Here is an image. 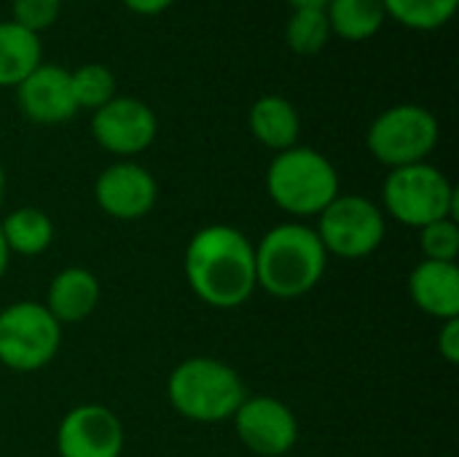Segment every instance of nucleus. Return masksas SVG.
<instances>
[{"instance_id":"obj_3","label":"nucleus","mask_w":459,"mask_h":457,"mask_svg":"<svg viewBox=\"0 0 459 457\" xmlns=\"http://www.w3.org/2000/svg\"><path fill=\"white\" fill-rule=\"evenodd\" d=\"M247 396L237 369L210 356L180 361L167 380L169 407L191 423H226Z\"/></svg>"},{"instance_id":"obj_1","label":"nucleus","mask_w":459,"mask_h":457,"mask_svg":"<svg viewBox=\"0 0 459 457\" xmlns=\"http://www.w3.org/2000/svg\"><path fill=\"white\" fill-rule=\"evenodd\" d=\"M183 272L196 299L215 310L242 307L255 286V245L234 226H202L186 245Z\"/></svg>"},{"instance_id":"obj_22","label":"nucleus","mask_w":459,"mask_h":457,"mask_svg":"<svg viewBox=\"0 0 459 457\" xmlns=\"http://www.w3.org/2000/svg\"><path fill=\"white\" fill-rule=\"evenodd\" d=\"M70 86H73V97H75L78 110L81 108L97 110L116 97V73L108 65L89 62V65H81L78 70L70 73Z\"/></svg>"},{"instance_id":"obj_14","label":"nucleus","mask_w":459,"mask_h":457,"mask_svg":"<svg viewBox=\"0 0 459 457\" xmlns=\"http://www.w3.org/2000/svg\"><path fill=\"white\" fill-rule=\"evenodd\" d=\"M409 296L417 310L436 321L459 318V267L420 261L409 275Z\"/></svg>"},{"instance_id":"obj_7","label":"nucleus","mask_w":459,"mask_h":457,"mask_svg":"<svg viewBox=\"0 0 459 457\" xmlns=\"http://www.w3.org/2000/svg\"><path fill=\"white\" fill-rule=\"evenodd\" d=\"M438 137H441V127L433 110L414 102H401L382 110L371 121L366 145L377 162L395 170V167L428 162V156L438 145Z\"/></svg>"},{"instance_id":"obj_15","label":"nucleus","mask_w":459,"mask_h":457,"mask_svg":"<svg viewBox=\"0 0 459 457\" xmlns=\"http://www.w3.org/2000/svg\"><path fill=\"white\" fill-rule=\"evenodd\" d=\"M43 304L59 326L81 323L100 304V280L86 267H65L48 283Z\"/></svg>"},{"instance_id":"obj_8","label":"nucleus","mask_w":459,"mask_h":457,"mask_svg":"<svg viewBox=\"0 0 459 457\" xmlns=\"http://www.w3.org/2000/svg\"><path fill=\"white\" fill-rule=\"evenodd\" d=\"M328 256L358 261L379 250L387 234V221L379 205L363 194H339L315 226Z\"/></svg>"},{"instance_id":"obj_26","label":"nucleus","mask_w":459,"mask_h":457,"mask_svg":"<svg viewBox=\"0 0 459 457\" xmlns=\"http://www.w3.org/2000/svg\"><path fill=\"white\" fill-rule=\"evenodd\" d=\"M132 13H137V16H159V13H164L175 0H121Z\"/></svg>"},{"instance_id":"obj_17","label":"nucleus","mask_w":459,"mask_h":457,"mask_svg":"<svg viewBox=\"0 0 459 457\" xmlns=\"http://www.w3.org/2000/svg\"><path fill=\"white\" fill-rule=\"evenodd\" d=\"M38 65H43L40 35L16 22H0V89H16Z\"/></svg>"},{"instance_id":"obj_27","label":"nucleus","mask_w":459,"mask_h":457,"mask_svg":"<svg viewBox=\"0 0 459 457\" xmlns=\"http://www.w3.org/2000/svg\"><path fill=\"white\" fill-rule=\"evenodd\" d=\"M293 8H325L331 0H288Z\"/></svg>"},{"instance_id":"obj_20","label":"nucleus","mask_w":459,"mask_h":457,"mask_svg":"<svg viewBox=\"0 0 459 457\" xmlns=\"http://www.w3.org/2000/svg\"><path fill=\"white\" fill-rule=\"evenodd\" d=\"M331 40V24L325 8H293L285 24V43L301 57H315Z\"/></svg>"},{"instance_id":"obj_12","label":"nucleus","mask_w":459,"mask_h":457,"mask_svg":"<svg viewBox=\"0 0 459 457\" xmlns=\"http://www.w3.org/2000/svg\"><path fill=\"white\" fill-rule=\"evenodd\" d=\"M59 457H121L124 426L102 404L73 407L56 428Z\"/></svg>"},{"instance_id":"obj_6","label":"nucleus","mask_w":459,"mask_h":457,"mask_svg":"<svg viewBox=\"0 0 459 457\" xmlns=\"http://www.w3.org/2000/svg\"><path fill=\"white\" fill-rule=\"evenodd\" d=\"M62 345V326L43 302H13L0 310V364L16 374L46 369Z\"/></svg>"},{"instance_id":"obj_19","label":"nucleus","mask_w":459,"mask_h":457,"mask_svg":"<svg viewBox=\"0 0 459 457\" xmlns=\"http://www.w3.org/2000/svg\"><path fill=\"white\" fill-rule=\"evenodd\" d=\"M325 13L331 32L352 43L374 38L387 19L385 0H331Z\"/></svg>"},{"instance_id":"obj_25","label":"nucleus","mask_w":459,"mask_h":457,"mask_svg":"<svg viewBox=\"0 0 459 457\" xmlns=\"http://www.w3.org/2000/svg\"><path fill=\"white\" fill-rule=\"evenodd\" d=\"M438 353L441 358L449 364V366H457L459 364V318L452 321H441V329H438Z\"/></svg>"},{"instance_id":"obj_16","label":"nucleus","mask_w":459,"mask_h":457,"mask_svg":"<svg viewBox=\"0 0 459 457\" xmlns=\"http://www.w3.org/2000/svg\"><path fill=\"white\" fill-rule=\"evenodd\" d=\"M253 137L272 148V151H288L299 143L301 135V119L296 105L282 94H264L253 102L247 116Z\"/></svg>"},{"instance_id":"obj_29","label":"nucleus","mask_w":459,"mask_h":457,"mask_svg":"<svg viewBox=\"0 0 459 457\" xmlns=\"http://www.w3.org/2000/svg\"><path fill=\"white\" fill-rule=\"evenodd\" d=\"M5 194H8V175H5V170H3V164H0V207H3V202H5Z\"/></svg>"},{"instance_id":"obj_18","label":"nucleus","mask_w":459,"mask_h":457,"mask_svg":"<svg viewBox=\"0 0 459 457\" xmlns=\"http://www.w3.org/2000/svg\"><path fill=\"white\" fill-rule=\"evenodd\" d=\"M0 234L8 253L40 256L54 240V224L40 207H16L0 221Z\"/></svg>"},{"instance_id":"obj_2","label":"nucleus","mask_w":459,"mask_h":457,"mask_svg":"<svg viewBox=\"0 0 459 457\" xmlns=\"http://www.w3.org/2000/svg\"><path fill=\"white\" fill-rule=\"evenodd\" d=\"M328 253L315 232L301 221L269 229L255 245V286L274 299L307 296L323 280Z\"/></svg>"},{"instance_id":"obj_4","label":"nucleus","mask_w":459,"mask_h":457,"mask_svg":"<svg viewBox=\"0 0 459 457\" xmlns=\"http://www.w3.org/2000/svg\"><path fill=\"white\" fill-rule=\"evenodd\" d=\"M266 191L272 202L293 218L320 215L342 194L339 172L331 159L307 145L274 154L266 167Z\"/></svg>"},{"instance_id":"obj_21","label":"nucleus","mask_w":459,"mask_h":457,"mask_svg":"<svg viewBox=\"0 0 459 457\" xmlns=\"http://www.w3.org/2000/svg\"><path fill=\"white\" fill-rule=\"evenodd\" d=\"M459 0H385L387 16L409 30H438L457 13Z\"/></svg>"},{"instance_id":"obj_5","label":"nucleus","mask_w":459,"mask_h":457,"mask_svg":"<svg viewBox=\"0 0 459 457\" xmlns=\"http://www.w3.org/2000/svg\"><path fill=\"white\" fill-rule=\"evenodd\" d=\"M382 202L398 224L411 229H422L441 218L457 221V189L428 162L390 170L382 183Z\"/></svg>"},{"instance_id":"obj_9","label":"nucleus","mask_w":459,"mask_h":457,"mask_svg":"<svg viewBox=\"0 0 459 457\" xmlns=\"http://www.w3.org/2000/svg\"><path fill=\"white\" fill-rule=\"evenodd\" d=\"M91 135L108 154L129 159L153 145L159 135V119L148 102L116 94L110 102L94 110Z\"/></svg>"},{"instance_id":"obj_28","label":"nucleus","mask_w":459,"mask_h":457,"mask_svg":"<svg viewBox=\"0 0 459 457\" xmlns=\"http://www.w3.org/2000/svg\"><path fill=\"white\" fill-rule=\"evenodd\" d=\"M8 261H11V253H8L5 240H3V234H0V280H3V275L8 272Z\"/></svg>"},{"instance_id":"obj_24","label":"nucleus","mask_w":459,"mask_h":457,"mask_svg":"<svg viewBox=\"0 0 459 457\" xmlns=\"http://www.w3.org/2000/svg\"><path fill=\"white\" fill-rule=\"evenodd\" d=\"M62 11V0H11V22L22 24L30 32L48 30Z\"/></svg>"},{"instance_id":"obj_13","label":"nucleus","mask_w":459,"mask_h":457,"mask_svg":"<svg viewBox=\"0 0 459 457\" xmlns=\"http://www.w3.org/2000/svg\"><path fill=\"white\" fill-rule=\"evenodd\" d=\"M16 105L24 119L32 124L54 127L65 124L78 113L73 86H70V70L59 65H38L19 86H16Z\"/></svg>"},{"instance_id":"obj_10","label":"nucleus","mask_w":459,"mask_h":457,"mask_svg":"<svg viewBox=\"0 0 459 457\" xmlns=\"http://www.w3.org/2000/svg\"><path fill=\"white\" fill-rule=\"evenodd\" d=\"M237 439L261 457L288 455L299 442L293 409L274 396H247L231 417Z\"/></svg>"},{"instance_id":"obj_11","label":"nucleus","mask_w":459,"mask_h":457,"mask_svg":"<svg viewBox=\"0 0 459 457\" xmlns=\"http://www.w3.org/2000/svg\"><path fill=\"white\" fill-rule=\"evenodd\" d=\"M159 199V183L143 164L132 159L113 162L94 180L97 207L116 221L145 218Z\"/></svg>"},{"instance_id":"obj_23","label":"nucleus","mask_w":459,"mask_h":457,"mask_svg":"<svg viewBox=\"0 0 459 457\" xmlns=\"http://www.w3.org/2000/svg\"><path fill=\"white\" fill-rule=\"evenodd\" d=\"M420 248L425 261L457 264L459 256V224L455 218H441L420 229Z\"/></svg>"}]
</instances>
